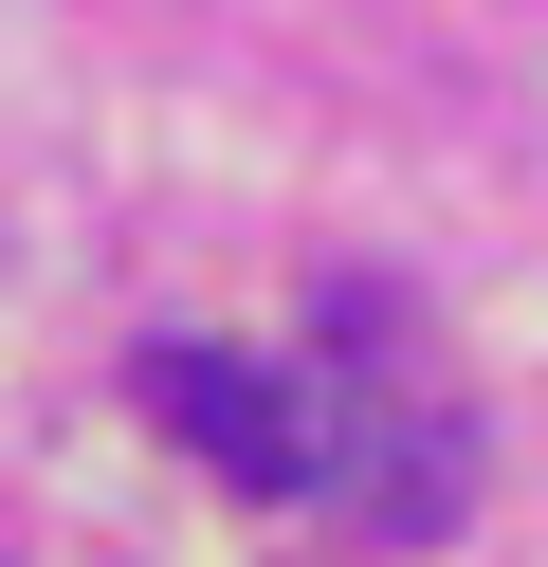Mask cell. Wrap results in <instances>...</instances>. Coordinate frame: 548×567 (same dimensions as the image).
<instances>
[{
  "label": "cell",
  "mask_w": 548,
  "mask_h": 567,
  "mask_svg": "<svg viewBox=\"0 0 548 567\" xmlns=\"http://www.w3.org/2000/svg\"><path fill=\"white\" fill-rule=\"evenodd\" d=\"M146 421H165L201 476H238V494H311L329 476L311 403H292L275 367H238V348H146Z\"/></svg>",
  "instance_id": "6da1fadb"
}]
</instances>
